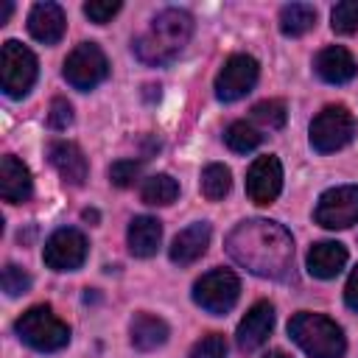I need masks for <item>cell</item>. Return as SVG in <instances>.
Segmentation results:
<instances>
[{
    "mask_svg": "<svg viewBox=\"0 0 358 358\" xmlns=\"http://www.w3.org/2000/svg\"><path fill=\"white\" fill-rule=\"evenodd\" d=\"M227 255L246 271L266 280H285L294 263L291 232L266 218H246L227 235Z\"/></svg>",
    "mask_w": 358,
    "mask_h": 358,
    "instance_id": "obj_1",
    "label": "cell"
},
{
    "mask_svg": "<svg viewBox=\"0 0 358 358\" xmlns=\"http://www.w3.org/2000/svg\"><path fill=\"white\" fill-rule=\"evenodd\" d=\"M190 36H193V17L185 8H165L131 42V50L143 64L162 67L185 50Z\"/></svg>",
    "mask_w": 358,
    "mask_h": 358,
    "instance_id": "obj_2",
    "label": "cell"
},
{
    "mask_svg": "<svg viewBox=\"0 0 358 358\" xmlns=\"http://www.w3.org/2000/svg\"><path fill=\"white\" fill-rule=\"evenodd\" d=\"M288 336L308 358H341L347 350L344 330L324 313H294L288 322Z\"/></svg>",
    "mask_w": 358,
    "mask_h": 358,
    "instance_id": "obj_3",
    "label": "cell"
},
{
    "mask_svg": "<svg viewBox=\"0 0 358 358\" xmlns=\"http://www.w3.org/2000/svg\"><path fill=\"white\" fill-rule=\"evenodd\" d=\"M14 330L20 336L22 344H28L31 350L39 352H56L62 347H67L70 341V327L67 322H62L50 305H34L28 308L17 322Z\"/></svg>",
    "mask_w": 358,
    "mask_h": 358,
    "instance_id": "obj_4",
    "label": "cell"
},
{
    "mask_svg": "<svg viewBox=\"0 0 358 358\" xmlns=\"http://www.w3.org/2000/svg\"><path fill=\"white\" fill-rule=\"evenodd\" d=\"M355 137V117L344 103H327L310 120V145L319 154L344 148Z\"/></svg>",
    "mask_w": 358,
    "mask_h": 358,
    "instance_id": "obj_5",
    "label": "cell"
},
{
    "mask_svg": "<svg viewBox=\"0 0 358 358\" xmlns=\"http://www.w3.org/2000/svg\"><path fill=\"white\" fill-rule=\"evenodd\" d=\"M62 76H64V81H67L73 90L90 92V90H95V87L109 76V59H106V53L101 50V45H95V42H81V45H76V48L67 53L64 67H62Z\"/></svg>",
    "mask_w": 358,
    "mask_h": 358,
    "instance_id": "obj_6",
    "label": "cell"
},
{
    "mask_svg": "<svg viewBox=\"0 0 358 358\" xmlns=\"http://www.w3.org/2000/svg\"><path fill=\"white\" fill-rule=\"evenodd\" d=\"M36 56L17 39H6L0 50V84L8 98H25L36 81Z\"/></svg>",
    "mask_w": 358,
    "mask_h": 358,
    "instance_id": "obj_7",
    "label": "cell"
},
{
    "mask_svg": "<svg viewBox=\"0 0 358 358\" xmlns=\"http://www.w3.org/2000/svg\"><path fill=\"white\" fill-rule=\"evenodd\" d=\"M238 296H241V280L229 268H213L193 282V302L213 316L229 313Z\"/></svg>",
    "mask_w": 358,
    "mask_h": 358,
    "instance_id": "obj_8",
    "label": "cell"
},
{
    "mask_svg": "<svg viewBox=\"0 0 358 358\" xmlns=\"http://www.w3.org/2000/svg\"><path fill=\"white\" fill-rule=\"evenodd\" d=\"M257 76H260V64H257L255 56L232 53L215 76V98L224 101V103H232V101L243 98L257 84Z\"/></svg>",
    "mask_w": 358,
    "mask_h": 358,
    "instance_id": "obj_9",
    "label": "cell"
},
{
    "mask_svg": "<svg viewBox=\"0 0 358 358\" xmlns=\"http://www.w3.org/2000/svg\"><path fill=\"white\" fill-rule=\"evenodd\" d=\"M313 218L324 229H347L358 224V185L330 187L319 196Z\"/></svg>",
    "mask_w": 358,
    "mask_h": 358,
    "instance_id": "obj_10",
    "label": "cell"
},
{
    "mask_svg": "<svg viewBox=\"0 0 358 358\" xmlns=\"http://www.w3.org/2000/svg\"><path fill=\"white\" fill-rule=\"evenodd\" d=\"M87 238L81 229L76 227H62L56 229L48 241H45V249H42V260L48 268L53 271H76L84 266L87 260Z\"/></svg>",
    "mask_w": 358,
    "mask_h": 358,
    "instance_id": "obj_11",
    "label": "cell"
},
{
    "mask_svg": "<svg viewBox=\"0 0 358 358\" xmlns=\"http://www.w3.org/2000/svg\"><path fill=\"white\" fill-rule=\"evenodd\" d=\"M282 190V165L274 154L257 157L246 171V193L255 204H274Z\"/></svg>",
    "mask_w": 358,
    "mask_h": 358,
    "instance_id": "obj_12",
    "label": "cell"
},
{
    "mask_svg": "<svg viewBox=\"0 0 358 358\" xmlns=\"http://www.w3.org/2000/svg\"><path fill=\"white\" fill-rule=\"evenodd\" d=\"M271 330H274V305L268 299H260L241 319L238 333H235V341H238V347L243 352H252L260 344H266V338L271 336Z\"/></svg>",
    "mask_w": 358,
    "mask_h": 358,
    "instance_id": "obj_13",
    "label": "cell"
},
{
    "mask_svg": "<svg viewBox=\"0 0 358 358\" xmlns=\"http://www.w3.org/2000/svg\"><path fill=\"white\" fill-rule=\"evenodd\" d=\"M48 159H50V165L56 168V173L62 176L64 185L78 187V185H84L87 176H90V162H87L84 151H81L76 143H70V140H56V143H50Z\"/></svg>",
    "mask_w": 358,
    "mask_h": 358,
    "instance_id": "obj_14",
    "label": "cell"
},
{
    "mask_svg": "<svg viewBox=\"0 0 358 358\" xmlns=\"http://www.w3.org/2000/svg\"><path fill=\"white\" fill-rule=\"evenodd\" d=\"M313 70H316V76H319L322 81H327V84H347V81L355 78L358 62L352 59V53H350L347 48H341V45H327V48H322V50L316 53Z\"/></svg>",
    "mask_w": 358,
    "mask_h": 358,
    "instance_id": "obj_15",
    "label": "cell"
},
{
    "mask_svg": "<svg viewBox=\"0 0 358 358\" xmlns=\"http://www.w3.org/2000/svg\"><path fill=\"white\" fill-rule=\"evenodd\" d=\"M34 193V179L25 162H20L14 154H6L0 159V196L8 204H22Z\"/></svg>",
    "mask_w": 358,
    "mask_h": 358,
    "instance_id": "obj_16",
    "label": "cell"
},
{
    "mask_svg": "<svg viewBox=\"0 0 358 358\" xmlns=\"http://www.w3.org/2000/svg\"><path fill=\"white\" fill-rule=\"evenodd\" d=\"M64 28H67L64 11L56 3H36L28 14V31L42 45H56L64 36Z\"/></svg>",
    "mask_w": 358,
    "mask_h": 358,
    "instance_id": "obj_17",
    "label": "cell"
},
{
    "mask_svg": "<svg viewBox=\"0 0 358 358\" xmlns=\"http://www.w3.org/2000/svg\"><path fill=\"white\" fill-rule=\"evenodd\" d=\"M210 235H213V232H210V224H207V221H196V224L185 227V229L173 238V243H171V249H168L171 260H173L176 266H190V263H196V260L207 252Z\"/></svg>",
    "mask_w": 358,
    "mask_h": 358,
    "instance_id": "obj_18",
    "label": "cell"
},
{
    "mask_svg": "<svg viewBox=\"0 0 358 358\" xmlns=\"http://www.w3.org/2000/svg\"><path fill=\"white\" fill-rule=\"evenodd\" d=\"M305 266L313 277L319 280H333L344 266H347V249L338 241H319L308 249Z\"/></svg>",
    "mask_w": 358,
    "mask_h": 358,
    "instance_id": "obj_19",
    "label": "cell"
},
{
    "mask_svg": "<svg viewBox=\"0 0 358 358\" xmlns=\"http://www.w3.org/2000/svg\"><path fill=\"white\" fill-rule=\"evenodd\" d=\"M126 243L134 257H151L157 255L162 243V224L154 215H134L126 229Z\"/></svg>",
    "mask_w": 358,
    "mask_h": 358,
    "instance_id": "obj_20",
    "label": "cell"
},
{
    "mask_svg": "<svg viewBox=\"0 0 358 358\" xmlns=\"http://www.w3.org/2000/svg\"><path fill=\"white\" fill-rule=\"evenodd\" d=\"M168 336H171L168 324L154 313H137L129 324V338H131L134 350H140V352H151V350L162 347L168 341Z\"/></svg>",
    "mask_w": 358,
    "mask_h": 358,
    "instance_id": "obj_21",
    "label": "cell"
},
{
    "mask_svg": "<svg viewBox=\"0 0 358 358\" xmlns=\"http://www.w3.org/2000/svg\"><path fill=\"white\" fill-rule=\"evenodd\" d=\"M316 25V8L308 3H288L280 8V31L285 36H302Z\"/></svg>",
    "mask_w": 358,
    "mask_h": 358,
    "instance_id": "obj_22",
    "label": "cell"
},
{
    "mask_svg": "<svg viewBox=\"0 0 358 358\" xmlns=\"http://www.w3.org/2000/svg\"><path fill=\"white\" fill-rule=\"evenodd\" d=\"M176 196H179V182L171 173H154L140 187V199L154 207H165V204L176 201Z\"/></svg>",
    "mask_w": 358,
    "mask_h": 358,
    "instance_id": "obj_23",
    "label": "cell"
},
{
    "mask_svg": "<svg viewBox=\"0 0 358 358\" xmlns=\"http://www.w3.org/2000/svg\"><path fill=\"white\" fill-rule=\"evenodd\" d=\"M232 187V173L227 165L221 162H210L204 171H201V193L207 201H221Z\"/></svg>",
    "mask_w": 358,
    "mask_h": 358,
    "instance_id": "obj_24",
    "label": "cell"
},
{
    "mask_svg": "<svg viewBox=\"0 0 358 358\" xmlns=\"http://www.w3.org/2000/svg\"><path fill=\"white\" fill-rule=\"evenodd\" d=\"M224 140H227V145H229L235 154H249V151H255V148L263 143V134H260V129H255L249 120H235V123L227 126Z\"/></svg>",
    "mask_w": 358,
    "mask_h": 358,
    "instance_id": "obj_25",
    "label": "cell"
},
{
    "mask_svg": "<svg viewBox=\"0 0 358 358\" xmlns=\"http://www.w3.org/2000/svg\"><path fill=\"white\" fill-rule=\"evenodd\" d=\"M285 115H288V112H285V103L277 101V98H266V101H260V103L252 106V120L260 123V126L268 129V131L282 129V126H285Z\"/></svg>",
    "mask_w": 358,
    "mask_h": 358,
    "instance_id": "obj_26",
    "label": "cell"
},
{
    "mask_svg": "<svg viewBox=\"0 0 358 358\" xmlns=\"http://www.w3.org/2000/svg\"><path fill=\"white\" fill-rule=\"evenodd\" d=\"M330 25L336 34H355L358 31V0H344L330 11Z\"/></svg>",
    "mask_w": 358,
    "mask_h": 358,
    "instance_id": "obj_27",
    "label": "cell"
},
{
    "mask_svg": "<svg viewBox=\"0 0 358 358\" xmlns=\"http://www.w3.org/2000/svg\"><path fill=\"white\" fill-rule=\"evenodd\" d=\"M143 173V159H117L109 165V182L115 187H131Z\"/></svg>",
    "mask_w": 358,
    "mask_h": 358,
    "instance_id": "obj_28",
    "label": "cell"
},
{
    "mask_svg": "<svg viewBox=\"0 0 358 358\" xmlns=\"http://www.w3.org/2000/svg\"><path fill=\"white\" fill-rule=\"evenodd\" d=\"M0 282H3V291L8 296H20V294H25L31 288V274L22 266H17V263H6Z\"/></svg>",
    "mask_w": 358,
    "mask_h": 358,
    "instance_id": "obj_29",
    "label": "cell"
},
{
    "mask_svg": "<svg viewBox=\"0 0 358 358\" xmlns=\"http://www.w3.org/2000/svg\"><path fill=\"white\" fill-rule=\"evenodd\" d=\"M187 358H227V338L221 333H207L190 347Z\"/></svg>",
    "mask_w": 358,
    "mask_h": 358,
    "instance_id": "obj_30",
    "label": "cell"
},
{
    "mask_svg": "<svg viewBox=\"0 0 358 358\" xmlns=\"http://www.w3.org/2000/svg\"><path fill=\"white\" fill-rule=\"evenodd\" d=\"M117 11H120V0H90V3H84V14L95 25H106Z\"/></svg>",
    "mask_w": 358,
    "mask_h": 358,
    "instance_id": "obj_31",
    "label": "cell"
},
{
    "mask_svg": "<svg viewBox=\"0 0 358 358\" xmlns=\"http://www.w3.org/2000/svg\"><path fill=\"white\" fill-rule=\"evenodd\" d=\"M48 123L56 131H64L73 123V106L67 98H53L50 101V112H48Z\"/></svg>",
    "mask_w": 358,
    "mask_h": 358,
    "instance_id": "obj_32",
    "label": "cell"
},
{
    "mask_svg": "<svg viewBox=\"0 0 358 358\" xmlns=\"http://www.w3.org/2000/svg\"><path fill=\"white\" fill-rule=\"evenodd\" d=\"M344 302H347L350 310H358V266L352 268V274L344 285Z\"/></svg>",
    "mask_w": 358,
    "mask_h": 358,
    "instance_id": "obj_33",
    "label": "cell"
},
{
    "mask_svg": "<svg viewBox=\"0 0 358 358\" xmlns=\"http://www.w3.org/2000/svg\"><path fill=\"white\" fill-rule=\"evenodd\" d=\"M81 218H84V221H90V224H98V221H101L98 210H84V213H81Z\"/></svg>",
    "mask_w": 358,
    "mask_h": 358,
    "instance_id": "obj_34",
    "label": "cell"
},
{
    "mask_svg": "<svg viewBox=\"0 0 358 358\" xmlns=\"http://www.w3.org/2000/svg\"><path fill=\"white\" fill-rule=\"evenodd\" d=\"M11 17V3H3V11H0V25H6Z\"/></svg>",
    "mask_w": 358,
    "mask_h": 358,
    "instance_id": "obj_35",
    "label": "cell"
},
{
    "mask_svg": "<svg viewBox=\"0 0 358 358\" xmlns=\"http://www.w3.org/2000/svg\"><path fill=\"white\" fill-rule=\"evenodd\" d=\"M260 358H291V355H285L282 350H268V352H263Z\"/></svg>",
    "mask_w": 358,
    "mask_h": 358,
    "instance_id": "obj_36",
    "label": "cell"
},
{
    "mask_svg": "<svg viewBox=\"0 0 358 358\" xmlns=\"http://www.w3.org/2000/svg\"><path fill=\"white\" fill-rule=\"evenodd\" d=\"M145 90H148V92H145V98H148V101H151V98H159V87H154V84H148Z\"/></svg>",
    "mask_w": 358,
    "mask_h": 358,
    "instance_id": "obj_37",
    "label": "cell"
}]
</instances>
